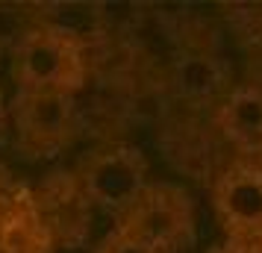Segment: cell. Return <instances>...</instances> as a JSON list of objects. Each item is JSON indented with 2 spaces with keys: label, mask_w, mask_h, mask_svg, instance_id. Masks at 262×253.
<instances>
[{
  "label": "cell",
  "mask_w": 262,
  "mask_h": 253,
  "mask_svg": "<svg viewBox=\"0 0 262 253\" xmlns=\"http://www.w3.org/2000/svg\"><path fill=\"white\" fill-rule=\"evenodd\" d=\"M15 91H62L77 95L85 83L83 38L68 27L38 24L15 41Z\"/></svg>",
  "instance_id": "1"
},
{
  "label": "cell",
  "mask_w": 262,
  "mask_h": 253,
  "mask_svg": "<svg viewBox=\"0 0 262 253\" xmlns=\"http://www.w3.org/2000/svg\"><path fill=\"white\" fill-rule=\"evenodd\" d=\"M15 145L27 156H56L77 135V95L62 91H15L6 106Z\"/></svg>",
  "instance_id": "2"
},
{
  "label": "cell",
  "mask_w": 262,
  "mask_h": 253,
  "mask_svg": "<svg viewBox=\"0 0 262 253\" xmlns=\"http://www.w3.org/2000/svg\"><path fill=\"white\" fill-rule=\"evenodd\" d=\"M194 203L180 186L147 182L142 194L118 215L124 229L136 233L159 253H180L194 241Z\"/></svg>",
  "instance_id": "3"
},
{
  "label": "cell",
  "mask_w": 262,
  "mask_h": 253,
  "mask_svg": "<svg viewBox=\"0 0 262 253\" xmlns=\"http://www.w3.org/2000/svg\"><path fill=\"white\" fill-rule=\"evenodd\" d=\"M147 159L133 145L92 150L77 168V186L89 203L121 215L147 186Z\"/></svg>",
  "instance_id": "4"
},
{
  "label": "cell",
  "mask_w": 262,
  "mask_h": 253,
  "mask_svg": "<svg viewBox=\"0 0 262 253\" xmlns=\"http://www.w3.org/2000/svg\"><path fill=\"white\" fill-rule=\"evenodd\" d=\"M212 206L236 239H262V168L236 162L215 180Z\"/></svg>",
  "instance_id": "5"
},
{
  "label": "cell",
  "mask_w": 262,
  "mask_h": 253,
  "mask_svg": "<svg viewBox=\"0 0 262 253\" xmlns=\"http://www.w3.org/2000/svg\"><path fill=\"white\" fill-rule=\"evenodd\" d=\"M215 127L236 150L262 153V88H230L215 109Z\"/></svg>",
  "instance_id": "6"
},
{
  "label": "cell",
  "mask_w": 262,
  "mask_h": 253,
  "mask_svg": "<svg viewBox=\"0 0 262 253\" xmlns=\"http://www.w3.org/2000/svg\"><path fill=\"white\" fill-rule=\"evenodd\" d=\"M227 68L212 53H189L174 65V88L191 103L212 100L224 91Z\"/></svg>",
  "instance_id": "7"
},
{
  "label": "cell",
  "mask_w": 262,
  "mask_h": 253,
  "mask_svg": "<svg viewBox=\"0 0 262 253\" xmlns=\"http://www.w3.org/2000/svg\"><path fill=\"white\" fill-rule=\"evenodd\" d=\"M95 253H159V250L150 247L144 239H139L136 233H130V229H124L121 224H115V227L100 239Z\"/></svg>",
  "instance_id": "8"
},
{
  "label": "cell",
  "mask_w": 262,
  "mask_h": 253,
  "mask_svg": "<svg viewBox=\"0 0 262 253\" xmlns=\"http://www.w3.org/2000/svg\"><path fill=\"white\" fill-rule=\"evenodd\" d=\"M6 121V106H3V100H0V124Z\"/></svg>",
  "instance_id": "9"
},
{
  "label": "cell",
  "mask_w": 262,
  "mask_h": 253,
  "mask_svg": "<svg viewBox=\"0 0 262 253\" xmlns=\"http://www.w3.org/2000/svg\"><path fill=\"white\" fill-rule=\"evenodd\" d=\"M0 253H3V250H0Z\"/></svg>",
  "instance_id": "10"
}]
</instances>
